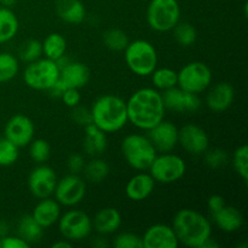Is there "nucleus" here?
<instances>
[{
    "instance_id": "f257e3e1",
    "label": "nucleus",
    "mask_w": 248,
    "mask_h": 248,
    "mask_svg": "<svg viewBox=\"0 0 248 248\" xmlns=\"http://www.w3.org/2000/svg\"><path fill=\"white\" fill-rule=\"evenodd\" d=\"M128 121L140 130L148 131L164 120L165 108L161 92L152 87H143L126 101Z\"/></svg>"
},
{
    "instance_id": "f03ea898",
    "label": "nucleus",
    "mask_w": 248,
    "mask_h": 248,
    "mask_svg": "<svg viewBox=\"0 0 248 248\" xmlns=\"http://www.w3.org/2000/svg\"><path fill=\"white\" fill-rule=\"evenodd\" d=\"M172 229L179 244L191 248H201L212 236L211 223L202 213L191 208H182L174 215Z\"/></svg>"
},
{
    "instance_id": "7ed1b4c3",
    "label": "nucleus",
    "mask_w": 248,
    "mask_h": 248,
    "mask_svg": "<svg viewBox=\"0 0 248 248\" xmlns=\"http://www.w3.org/2000/svg\"><path fill=\"white\" fill-rule=\"evenodd\" d=\"M92 124L106 133H114L127 124L126 101L115 94H103L94 101L91 108Z\"/></svg>"
},
{
    "instance_id": "20e7f679",
    "label": "nucleus",
    "mask_w": 248,
    "mask_h": 248,
    "mask_svg": "<svg viewBox=\"0 0 248 248\" xmlns=\"http://www.w3.org/2000/svg\"><path fill=\"white\" fill-rule=\"evenodd\" d=\"M121 153L126 162L137 171H148L157 152L147 136L132 133L124 138Z\"/></svg>"
},
{
    "instance_id": "39448f33",
    "label": "nucleus",
    "mask_w": 248,
    "mask_h": 248,
    "mask_svg": "<svg viewBox=\"0 0 248 248\" xmlns=\"http://www.w3.org/2000/svg\"><path fill=\"white\" fill-rule=\"evenodd\" d=\"M124 52L128 69L138 77H148L157 67L156 48L148 40L130 41Z\"/></svg>"
},
{
    "instance_id": "423d86ee",
    "label": "nucleus",
    "mask_w": 248,
    "mask_h": 248,
    "mask_svg": "<svg viewBox=\"0 0 248 248\" xmlns=\"http://www.w3.org/2000/svg\"><path fill=\"white\" fill-rule=\"evenodd\" d=\"M181 21V6L177 0H152L147 7V23L153 31L166 33Z\"/></svg>"
},
{
    "instance_id": "0eeeda50",
    "label": "nucleus",
    "mask_w": 248,
    "mask_h": 248,
    "mask_svg": "<svg viewBox=\"0 0 248 248\" xmlns=\"http://www.w3.org/2000/svg\"><path fill=\"white\" fill-rule=\"evenodd\" d=\"M60 77V67L57 63L48 58H39L28 63L23 72L26 85L36 91H48Z\"/></svg>"
},
{
    "instance_id": "6e6552de",
    "label": "nucleus",
    "mask_w": 248,
    "mask_h": 248,
    "mask_svg": "<svg viewBox=\"0 0 248 248\" xmlns=\"http://www.w3.org/2000/svg\"><path fill=\"white\" fill-rule=\"evenodd\" d=\"M212 70L205 62L194 61L186 63L177 72V86L190 93H201L211 86Z\"/></svg>"
},
{
    "instance_id": "1a4fd4ad",
    "label": "nucleus",
    "mask_w": 248,
    "mask_h": 248,
    "mask_svg": "<svg viewBox=\"0 0 248 248\" xmlns=\"http://www.w3.org/2000/svg\"><path fill=\"white\" fill-rule=\"evenodd\" d=\"M148 171L157 183L171 184L183 178L186 165L179 155L172 154L171 152L161 153L160 155L156 154Z\"/></svg>"
},
{
    "instance_id": "9d476101",
    "label": "nucleus",
    "mask_w": 248,
    "mask_h": 248,
    "mask_svg": "<svg viewBox=\"0 0 248 248\" xmlns=\"http://www.w3.org/2000/svg\"><path fill=\"white\" fill-rule=\"evenodd\" d=\"M58 229L63 239L70 242L81 241L91 235L93 227L87 213L80 210L67 211L58 219Z\"/></svg>"
},
{
    "instance_id": "9b49d317",
    "label": "nucleus",
    "mask_w": 248,
    "mask_h": 248,
    "mask_svg": "<svg viewBox=\"0 0 248 248\" xmlns=\"http://www.w3.org/2000/svg\"><path fill=\"white\" fill-rule=\"evenodd\" d=\"M53 194L55 200L61 206L73 207L84 200L86 195V183L79 174L69 173L57 181Z\"/></svg>"
},
{
    "instance_id": "f8f14e48",
    "label": "nucleus",
    "mask_w": 248,
    "mask_h": 248,
    "mask_svg": "<svg viewBox=\"0 0 248 248\" xmlns=\"http://www.w3.org/2000/svg\"><path fill=\"white\" fill-rule=\"evenodd\" d=\"M57 174L47 165H39L28 177V188L31 195L36 199L50 198L57 184Z\"/></svg>"
},
{
    "instance_id": "ddd939ff",
    "label": "nucleus",
    "mask_w": 248,
    "mask_h": 248,
    "mask_svg": "<svg viewBox=\"0 0 248 248\" xmlns=\"http://www.w3.org/2000/svg\"><path fill=\"white\" fill-rule=\"evenodd\" d=\"M35 127L28 116L16 114L7 120L4 128V137L18 148L26 147L33 140Z\"/></svg>"
},
{
    "instance_id": "4468645a",
    "label": "nucleus",
    "mask_w": 248,
    "mask_h": 248,
    "mask_svg": "<svg viewBox=\"0 0 248 248\" xmlns=\"http://www.w3.org/2000/svg\"><path fill=\"white\" fill-rule=\"evenodd\" d=\"M165 108L176 113H194L201 107L199 94L183 91L178 86L161 92Z\"/></svg>"
},
{
    "instance_id": "2eb2a0df",
    "label": "nucleus",
    "mask_w": 248,
    "mask_h": 248,
    "mask_svg": "<svg viewBox=\"0 0 248 248\" xmlns=\"http://www.w3.org/2000/svg\"><path fill=\"white\" fill-rule=\"evenodd\" d=\"M178 143L191 155L203 154L210 147L207 132L195 124H186L178 131Z\"/></svg>"
},
{
    "instance_id": "dca6fc26",
    "label": "nucleus",
    "mask_w": 248,
    "mask_h": 248,
    "mask_svg": "<svg viewBox=\"0 0 248 248\" xmlns=\"http://www.w3.org/2000/svg\"><path fill=\"white\" fill-rule=\"evenodd\" d=\"M178 131L179 128L173 123L162 120L147 131V137L156 152L169 153L178 144Z\"/></svg>"
},
{
    "instance_id": "f3484780",
    "label": "nucleus",
    "mask_w": 248,
    "mask_h": 248,
    "mask_svg": "<svg viewBox=\"0 0 248 248\" xmlns=\"http://www.w3.org/2000/svg\"><path fill=\"white\" fill-rule=\"evenodd\" d=\"M143 248H177L179 242L171 225L153 224L142 236Z\"/></svg>"
},
{
    "instance_id": "a211bd4d",
    "label": "nucleus",
    "mask_w": 248,
    "mask_h": 248,
    "mask_svg": "<svg viewBox=\"0 0 248 248\" xmlns=\"http://www.w3.org/2000/svg\"><path fill=\"white\" fill-rule=\"evenodd\" d=\"M206 94V106L215 113H222L232 107L235 98V90L229 82H218L208 87Z\"/></svg>"
},
{
    "instance_id": "6ab92c4d",
    "label": "nucleus",
    "mask_w": 248,
    "mask_h": 248,
    "mask_svg": "<svg viewBox=\"0 0 248 248\" xmlns=\"http://www.w3.org/2000/svg\"><path fill=\"white\" fill-rule=\"evenodd\" d=\"M90 69L81 62H68L60 68L58 79L64 84L67 89H81L90 81Z\"/></svg>"
},
{
    "instance_id": "aec40b11",
    "label": "nucleus",
    "mask_w": 248,
    "mask_h": 248,
    "mask_svg": "<svg viewBox=\"0 0 248 248\" xmlns=\"http://www.w3.org/2000/svg\"><path fill=\"white\" fill-rule=\"evenodd\" d=\"M155 183L149 172H140L135 174L125 186V194L130 200L140 202L145 200L153 194L155 188Z\"/></svg>"
},
{
    "instance_id": "412c9836",
    "label": "nucleus",
    "mask_w": 248,
    "mask_h": 248,
    "mask_svg": "<svg viewBox=\"0 0 248 248\" xmlns=\"http://www.w3.org/2000/svg\"><path fill=\"white\" fill-rule=\"evenodd\" d=\"M121 224H123L121 213L114 207L102 208L92 219V227L101 235L114 234L118 232Z\"/></svg>"
},
{
    "instance_id": "4be33fe9",
    "label": "nucleus",
    "mask_w": 248,
    "mask_h": 248,
    "mask_svg": "<svg viewBox=\"0 0 248 248\" xmlns=\"http://www.w3.org/2000/svg\"><path fill=\"white\" fill-rule=\"evenodd\" d=\"M31 217L44 228H50L58 222L61 217V205L55 199H40L31 212Z\"/></svg>"
},
{
    "instance_id": "5701e85b",
    "label": "nucleus",
    "mask_w": 248,
    "mask_h": 248,
    "mask_svg": "<svg viewBox=\"0 0 248 248\" xmlns=\"http://www.w3.org/2000/svg\"><path fill=\"white\" fill-rule=\"evenodd\" d=\"M211 216H212L216 225L222 232H229V234L237 232L244 225V216H242L241 211L234 206L225 205L218 212Z\"/></svg>"
},
{
    "instance_id": "b1692460",
    "label": "nucleus",
    "mask_w": 248,
    "mask_h": 248,
    "mask_svg": "<svg viewBox=\"0 0 248 248\" xmlns=\"http://www.w3.org/2000/svg\"><path fill=\"white\" fill-rule=\"evenodd\" d=\"M84 132V142L82 147L86 154L90 156H99L106 152L108 147V140H107V133L103 132L101 128L97 127L94 124L86 126Z\"/></svg>"
},
{
    "instance_id": "393cba45",
    "label": "nucleus",
    "mask_w": 248,
    "mask_h": 248,
    "mask_svg": "<svg viewBox=\"0 0 248 248\" xmlns=\"http://www.w3.org/2000/svg\"><path fill=\"white\" fill-rule=\"evenodd\" d=\"M56 12L65 23L79 24L86 17V10L80 0H57Z\"/></svg>"
},
{
    "instance_id": "a878e982",
    "label": "nucleus",
    "mask_w": 248,
    "mask_h": 248,
    "mask_svg": "<svg viewBox=\"0 0 248 248\" xmlns=\"http://www.w3.org/2000/svg\"><path fill=\"white\" fill-rule=\"evenodd\" d=\"M19 22L10 7L0 6V45L9 43L18 33Z\"/></svg>"
},
{
    "instance_id": "bb28decb",
    "label": "nucleus",
    "mask_w": 248,
    "mask_h": 248,
    "mask_svg": "<svg viewBox=\"0 0 248 248\" xmlns=\"http://www.w3.org/2000/svg\"><path fill=\"white\" fill-rule=\"evenodd\" d=\"M17 235L31 246L36 244L44 236V228L31 217V215L23 216L17 227Z\"/></svg>"
},
{
    "instance_id": "cd10ccee",
    "label": "nucleus",
    "mask_w": 248,
    "mask_h": 248,
    "mask_svg": "<svg viewBox=\"0 0 248 248\" xmlns=\"http://www.w3.org/2000/svg\"><path fill=\"white\" fill-rule=\"evenodd\" d=\"M43 45V55L52 61H58L65 56L67 51V40L60 33H51L41 43Z\"/></svg>"
},
{
    "instance_id": "c85d7f7f",
    "label": "nucleus",
    "mask_w": 248,
    "mask_h": 248,
    "mask_svg": "<svg viewBox=\"0 0 248 248\" xmlns=\"http://www.w3.org/2000/svg\"><path fill=\"white\" fill-rule=\"evenodd\" d=\"M109 171H110L109 165L104 160L97 156L92 159L91 161L86 162L84 170H82L85 179L94 184L103 182L108 177Z\"/></svg>"
},
{
    "instance_id": "c756f323",
    "label": "nucleus",
    "mask_w": 248,
    "mask_h": 248,
    "mask_svg": "<svg viewBox=\"0 0 248 248\" xmlns=\"http://www.w3.org/2000/svg\"><path fill=\"white\" fill-rule=\"evenodd\" d=\"M150 75H152V81L154 87L160 91H165V90L177 86V72L171 68H155L154 72Z\"/></svg>"
},
{
    "instance_id": "7c9ffc66",
    "label": "nucleus",
    "mask_w": 248,
    "mask_h": 248,
    "mask_svg": "<svg viewBox=\"0 0 248 248\" xmlns=\"http://www.w3.org/2000/svg\"><path fill=\"white\" fill-rule=\"evenodd\" d=\"M18 58L10 52H0V84L9 82L18 74Z\"/></svg>"
},
{
    "instance_id": "2f4dec72",
    "label": "nucleus",
    "mask_w": 248,
    "mask_h": 248,
    "mask_svg": "<svg viewBox=\"0 0 248 248\" xmlns=\"http://www.w3.org/2000/svg\"><path fill=\"white\" fill-rule=\"evenodd\" d=\"M103 43L107 48L115 52H120L126 48V46L130 43L128 35L124 31L118 28H111L104 31Z\"/></svg>"
},
{
    "instance_id": "473e14b6",
    "label": "nucleus",
    "mask_w": 248,
    "mask_h": 248,
    "mask_svg": "<svg viewBox=\"0 0 248 248\" xmlns=\"http://www.w3.org/2000/svg\"><path fill=\"white\" fill-rule=\"evenodd\" d=\"M172 31H173L174 40L177 41V44L184 46V47L191 46L198 39V31H196L195 27L188 22L179 21Z\"/></svg>"
},
{
    "instance_id": "72a5a7b5",
    "label": "nucleus",
    "mask_w": 248,
    "mask_h": 248,
    "mask_svg": "<svg viewBox=\"0 0 248 248\" xmlns=\"http://www.w3.org/2000/svg\"><path fill=\"white\" fill-rule=\"evenodd\" d=\"M29 155L31 160L35 161L36 164H44L48 160L51 154V147L47 140L43 138H36L29 143Z\"/></svg>"
},
{
    "instance_id": "f704fd0d",
    "label": "nucleus",
    "mask_w": 248,
    "mask_h": 248,
    "mask_svg": "<svg viewBox=\"0 0 248 248\" xmlns=\"http://www.w3.org/2000/svg\"><path fill=\"white\" fill-rule=\"evenodd\" d=\"M232 164L235 172L244 182L248 179V147L246 144L236 148L232 157Z\"/></svg>"
},
{
    "instance_id": "c9c22d12",
    "label": "nucleus",
    "mask_w": 248,
    "mask_h": 248,
    "mask_svg": "<svg viewBox=\"0 0 248 248\" xmlns=\"http://www.w3.org/2000/svg\"><path fill=\"white\" fill-rule=\"evenodd\" d=\"M18 56L23 62L31 63L34 61L39 60L43 56V45L39 40L35 39H29L23 45L19 47Z\"/></svg>"
},
{
    "instance_id": "e433bc0d",
    "label": "nucleus",
    "mask_w": 248,
    "mask_h": 248,
    "mask_svg": "<svg viewBox=\"0 0 248 248\" xmlns=\"http://www.w3.org/2000/svg\"><path fill=\"white\" fill-rule=\"evenodd\" d=\"M18 147L7 138H0V166H11L18 159Z\"/></svg>"
},
{
    "instance_id": "4c0bfd02",
    "label": "nucleus",
    "mask_w": 248,
    "mask_h": 248,
    "mask_svg": "<svg viewBox=\"0 0 248 248\" xmlns=\"http://www.w3.org/2000/svg\"><path fill=\"white\" fill-rule=\"evenodd\" d=\"M205 162L208 167L213 170L222 169L228 162V154L225 150L216 148V149L206 150L205 153Z\"/></svg>"
},
{
    "instance_id": "58836bf2",
    "label": "nucleus",
    "mask_w": 248,
    "mask_h": 248,
    "mask_svg": "<svg viewBox=\"0 0 248 248\" xmlns=\"http://www.w3.org/2000/svg\"><path fill=\"white\" fill-rule=\"evenodd\" d=\"M115 248H143L142 236L135 232H121L114 239Z\"/></svg>"
},
{
    "instance_id": "ea45409f",
    "label": "nucleus",
    "mask_w": 248,
    "mask_h": 248,
    "mask_svg": "<svg viewBox=\"0 0 248 248\" xmlns=\"http://www.w3.org/2000/svg\"><path fill=\"white\" fill-rule=\"evenodd\" d=\"M72 113V119L74 120L75 124H78L79 126L82 127H86V126L91 125L92 124V114L91 109H87L85 107L77 106L74 107Z\"/></svg>"
},
{
    "instance_id": "a19ab883",
    "label": "nucleus",
    "mask_w": 248,
    "mask_h": 248,
    "mask_svg": "<svg viewBox=\"0 0 248 248\" xmlns=\"http://www.w3.org/2000/svg\"><path fill=\"white\" fill-rule=\"evenodd\" d=\"M63 103L69 108H74V107L79 106L80 101H81V94H80L79 89H67L61 96Z\"/></svg>"
},
{
    "instance_id": "79ce46f5",
    "label": "nucleus",
    "mask_w": 248,
    "mask_h": 248,
    "mask_svg": "<svg viewBox=\"0 0 248 248\" xmlns=\"http://www.w3.org/2000/svg\"><path fill=\"white\" fill-rule=\"evenodd\" d=\"M85 164H86L85 157L80 154H72L68 157L67 166L70 173L80 174L82 172V170H84Z\"/></svg>"
},
{
    "instance_id": "37998d69",
    "label": "nucleus",
    "mask_w": 248,
    "mask_h": 248,
    "mask_svg": "<svg viewBox=\"0 0 248 248\" xmlns=\"http://www.w3.org/2000/svg\"><path fill=\"white\" fill-rule=\"evenodd\" d=\"M0 248H29V245L21 237L5 235L0 237Z\"/></svg>"
},
{
    "instance_id": "c03bdc74",
    "label": "nucleus",
    "mask_w": 248,
    "mask_h": 248,
    "mask_svg": "<svg viewBox=\"0 0 248 248\" xmlns=\"http://www.w3.org/2000/svg\"><path fill=\"white\" fill-rule=\"evenodd\" d=\"M225 205H227V203H225V199L223 198L222 195H218V194L210 196L207 200V208L211 212V215L218 212V211H219L220 208L224 207Z\"/></svg>"
},
{
    "instance_id": "a18cd8bd",
    "label": "nucleus",
    "mask_w": 248,
    "mask_h": 248,
    "mask_svg": "<svg viewBox=\"0 0 248 248\" xmlns=\"http://www.w3.org/2000/svg\"><path fill=\"white\" fill-rule=\"evenodd\" d=\"M72 244L73 242L68 241V240H65V239H62V240H60V241L55 242V244L52 245V247L53 248H70L72 247Z\"/></svg>"
},
{
    "instance_id": "49530a36",
    "label": "nucleus",
    "mask_w": 248,
    "mask_h": 248,
    "mask_svg": "<svg viewBox=\"0 0 248 248\" xmlns=\"http://www.w3.org/2000/svg\"><path fill=\"white\" fill-rule=\"evenodd\" d=\"M7 234H9V225L4 220H0V237L5 236Z\"/></svg>"
},
{
    "instance_id": "de8ad7c7",
    "label": "nucleus",
    "mask_w": 248,
    "mask_h": 248,
    "mask_svg": "<svg viewBox=\"0 0 248 248\" xmlns=\"http://www.w3.org/2000/svg\"><path fill=\"white\" fill-rule=\"evenodd\" d=\"M17 2V0H0V5L4 7H11Z\"/></svg>"
}]
</instances>
